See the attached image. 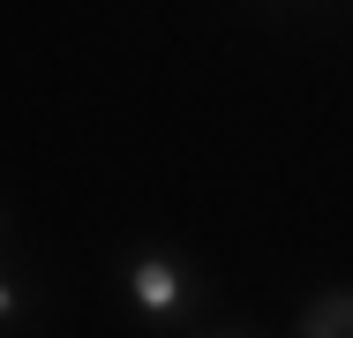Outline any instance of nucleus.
I'll list each match as a JSON object with an SVG mask.
<instances>
[{
    "mask_svg": "<svg viewBox=\"0 0 353 338\" xmlns=\"http://www.w3.org/2000/svg\"><path fill=\"white\" fill-rule=\"evenodd\" d=\"M0 316H15V286L8 278H0Z\"/></svg>",
    "mask_w": 353,
    "mask_h": 338,
    "instance_id": "7ed1b4c3",
    "label": "nucleus"
},
{
    "mask_svg": "<svg viewBox=\"0 0 353 338\" xmlns=\"http://www.w3.org/2000/svg\"><path fill=\"white\" fill-rule=\"evenodd\" d=\"M128 293H136L143 316H181V301H188V278L181 264H165V256H143L136 278H128Z\"/></svg>",
    "mask_w": 353,
    "mask_h": 338,
    "instance_id": "f257e3e1",
    "label": "nucleus"
},
{
    "mask_svg": "<svg viewBox=\"0 0 353 338\" xmlns=\"http://www.w3.org/2000/svg\"><path fill=\"white\" fill-rule=\"evenodd\" d=\"M308 338H353V293H331L308 308Z\"/></svg>",
    "mask_w": 353,
    "mask_h": 338,
    "instance_id": "f03ea898",
    "label": "nucleus"
}]
</instances>
